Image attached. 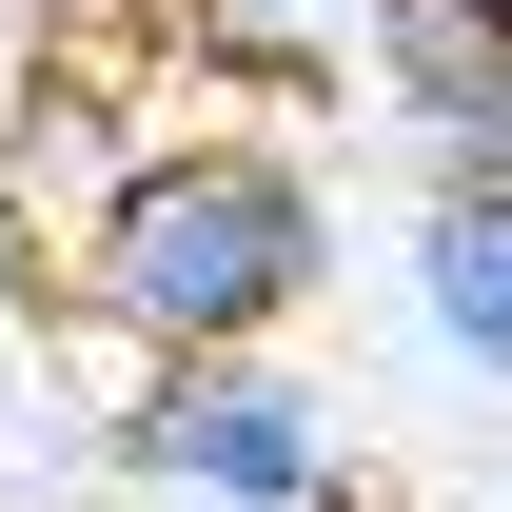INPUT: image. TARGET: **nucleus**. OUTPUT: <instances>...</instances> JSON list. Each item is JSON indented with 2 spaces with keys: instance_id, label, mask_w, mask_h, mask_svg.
<instances>
[{
  "instance_id": "obj_6",
  "label": "nucleus",
  "mask_w": 512,
  "mask_h": 512,
  "mask_svg": "<svg viewBox=\"0 0 512 512\" xmlns=\"http://www.w3.org/2000/svg\"><path fill=\"white\" fill-rule=\"evenodd\" d=\"M40 296H60V237H40V197H20V178H0V335H20V316H40Z\"/></svg>"
},
{
  "instance_id": "obj_7",
  "label": "nucleus",
  "mask_w": 512,
  "mask_h": 512,
  "mask_svg": "<svg viewBox=\"0 0 512 512\" xmlns=\"http://www.w3.org/2000/svg\"><path fill=\"white\" fill-rule=\"evenodd\" d=\"M60 60H79V40H60V0H0V119H20Z\"/></svg>"
},
{
  "instance_id": "obj_2",
  "label": "nucleus",
  "mask_w": 512,
  "mask_h": 512,
  "mask_svg": "<svg viewBox=\"0 0 512 512\" xmlns=\"http://www.w3.org/2000/svg\"><path fill=\"white\" fill-rule=\"evenodd\" d=\"M158 512H394L355 473V414H335L316 355H217V375H138L119 434H99Z\"/></svg>"
},
{
  "instance_id": "obj_8",
  "label": "nucleus",
  "mask_w": 512,
  "mask_h": 512,
  "mask_svg": "<svg viewBox=\"0 0 512 512\" xmlns=\"http://www.w3.org/2000/svg\"><path fill=\"white\" fill-rule=\"evenodd\" d=\"M453 20H493V40H512V0H453Z\"/></svg>"
},
{
  "instance_id": "obj_4",
  "label": "nucleus",
  "mask_w": 512,
  "mask_h": 512,
  "mask_svg": "<svg viewBox=\"0 0 512 512\" xmlns=\"http://www.w3.org/2000/svg\"><path fill=\"white\" fill-rule=\"evenodd\" d=\"M394 316L473 394H512V197H394Z\"/></svg>"
},
{
  "instance_id": "obj_9",
  "label": "nucleus",
  "mask_w": 512,
  "mask_h": 512,
  "mask_svg": "<svg viewBox=\"0 0 512 512\" xmlns=\"http://www.w3.org/2000/svg\"><path fill=\"white\" fill-rule=\"evenodd\" d=\"M138 20H158V0H138Z\"/></svg>"
},
{
  "instance_id": "obj_5",
  "label": "nucleus",
  "mask_w": 512,
  "mask_h": 512,
  "mask_svg": "<svg viewBox=\"0 0 512 512\" xmlns=\"http://www.w3.org/2000/svg\"><path fill=\"white\" fill-rule=\"evenodd\" d=\"M375 0H158V60L217 99H355Z\"/></svg>"
},
{
  "instance_id": "obj_1",
  "label": "nucleus",
  "mask_w": 512,
  "mask_h": 512,
  "mask_svg": "<svg viewBox=\"0 0 512 512\" xmlns=\"http://www.w3.org/2000/svg\"><path fill=\"white\" fill-rule=\"evenodd\" d=\"M355 276L316 138L276 119H158L119 178L60 217V316H99L138 375H217V355H296Z\"/></svg>"
},
{
  "instance_id": "obj_3",
  "label": "nucleus",
  "mask_w": 512,
  "mask_h": 512,
  "mask_svg": "<svg viewBox=\"0 0 512 512\" xmlns=\"http://www.w3.org/2000/svg\"><path fill=\"white\" fill-rule=\"evenodd\" d=\"M355 119L414 158V197H512V40L453 0H375L355 40Z\"/></svg>"
}]
</instances>
